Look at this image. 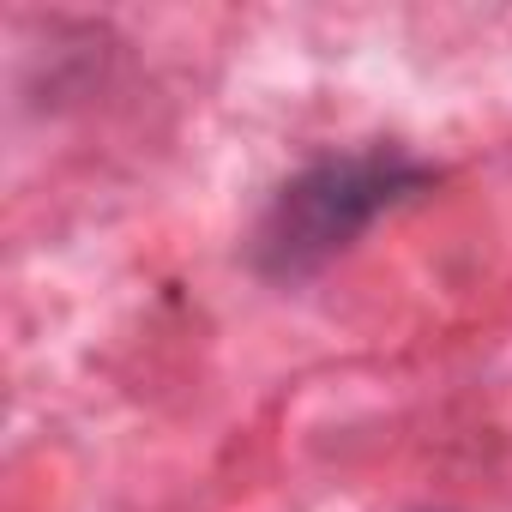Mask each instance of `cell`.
<instances>
[{"instance_id": "obj_1", "label": "cell", "mask_w": 512, "mask_h": 512, "mask_svg": "<svg viewBox=\"0 0 512 512\" xmlns=\"http://www.w3.org/2000/svg\"><path fill=\"white\" fill-rule=\"evenodd\" d=\"M374 205H380V181L368 169H356V163L320 169L314 181H302L284 199V211H278V223H272L266 241L296 266V260H314V253H332L344 235H356Z\"/></svg>"}]
</instances>
